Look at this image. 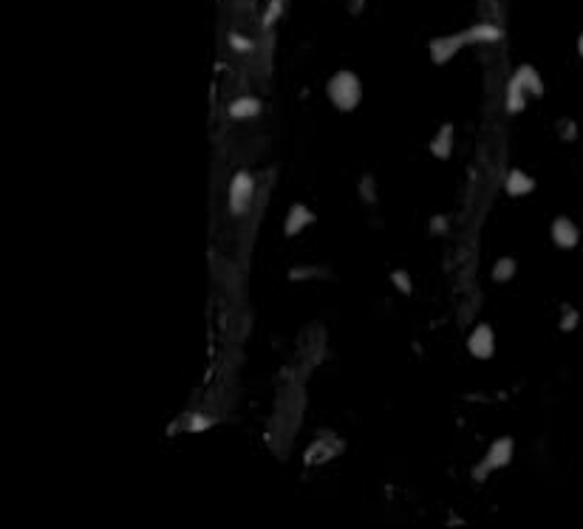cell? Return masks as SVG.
<instances>
[{
    "label": "cell",
    "mask_w": 583,
    "mask_h": 529,
    "mask_svg": "<svg viewBox=\"0 0 583 529\" xmlns=\"http://www.w3.org/2000/svg\"><path fill=\"white\" fill-rule=\"evenodd\" d=\"M326 97L340 113H351L362 102V82L354 71H337L326 82Z\"/></svg>",
    "instance_id": "1"
},
{
    "label": "cell",
    "mask_w": 583,
    "mask_h": 529,
    "mask_svg": "<svg viewBox=\"0 0 583 529\" xmlns=\"http://www.w3.org/2000/svg\"><path fill=\"white\" fill-rule=\"evenodd\" d=\"M253 198H255V179L246 170H238L230 182V190H227L230 212L232 215H246L249 207H253Z\"/></svg>",
    "instance_id": "2"
},
{
    "label": "cell",
    "mask_w": 583,
    "mask_h": 529,
    "mask_svg": "<svg viewBox=\"0 0 583 529\" xmlns=\"http://www.w3.org/2000/svg\"><path fill=\"white\" fill-rule=\"evenodd\" d=\"M510 459H513V439H510V436H502V439H495V442L490 445V450L484 453V459H481V464L473 470V475H476V478H484L490 470H502V467H507Z\"/></svg>",
    "instance_id": "3"
},
{
    "label": "cell",
    "mask_w": 583,
    "mask_h": 529,
    "mask_svg": "<svg viewBox=\"0 0 583 529\" xmlns=\"http://www.w3.org/2000/svg\"><path fill=\"white\" fill-rule=\"evenodd\" d=\"M468 42H470L468 31H462V34H447V37H436V40H431V46H428L431 60H433L436 65H445L447 60H453L456 54H459V52L468 46Z\"/></svg>",
    "instance_id": "4"
},
{
    "label": "cell",
    "mask_w": 583,
    "mask_h": 529,
    "mask_svg": "<svg viewBox=\"0 0 583 529\" xmlns=\"http://www.w3.org/2000/svg\"><path fill=\"white\" fill-rule=\"evenodd\" d=\"M468 351L476 360H490L495 354V331L490 323H479L470 334H468Z\"/></svg>",
    "instance_id": "5"
},
{
    "label": "cell",
    "mask_w": 583,
    "mask_h": 529,
    "mask_svg": "<svg viewBox=\"0 0 583 529\" xmlns=\"http://www.w3.org/2000/svg\"><path fill=\"white\" fill-rule=\"evenodd\" d=\"M312 224H314V212L306 204H292L289 212H286V218H283V232L289 238H295V235H301Z\"/></svg>",
    "instance_id": "6"
},
{
    "label": "cell",
    "mask_w": 583,
    "mask_h": 529,
    "mask_svg": "<svg viewBox=\"0 0 583 529\" xmlns=\"http://www.w3.org/2000/svg\"><path fill=\"white\" fill-rule=\"evenodd\" d=\"M552 241L561 246V249H575L577 241H580V230L569 221L566 215H558L552 221Z\"/></svg>",
    "instance_id": "7"
},
{
    "label": "cell",
    "mask_w": 583,
    "mask_h": 529,
    "mask_svg": "<svg viewBox=\"0 0 583 529\" xmlns=\"http://www.w3.org/2000/svg\"><path fill=\"white\" fill-rule=\"evenodd\" d=\"M340 450H343V442L335 445V439H331V436H323V439H317V442L306 450V461L309 464H320V461L335 459V453H340Z\"/></svg>",
    "instance_id": "8"
},
{
    "label": "cell",
    "mask_w": 583,
    "mask_h": 529,
    "mask_svg": "<svg viewBox=\"0 0 583 529\" xmlns=\"http://www.w3.org/2000/svg\"><path fill=\"white\" fill-rule=\"evenodd\" d=\"M431 153L439 159V161H447L450 159V153H453V125L447 122V125H442L439 130H436V136L431 139Z\"/></svg>",
    "instance_id": "9"
},
{
    "label": "cell",
    "mask_w": 583,
    "mask_h": 529,
    "mask_svg": "<svg viewBox=\"0 0 583 529\" xmlns=\"http://www.w3.org/2000/svg\"><path fill=\"white\" fill-rule=\"evenodd\" d=\"M513 79L524 88L529 97H541V94H544V82H541V77H538V71L532 65H518L516 74H513Z\"/></svg>",
    "instance_id": "10"
},
{
    "label": "cell",
    "mask_w": 583,
    "mask_h": 529,
    "mask_svg": "<svg viewBox=\"0 0 583 529\" xmlns=\"http://www.w3.org/2000/svg\"><path fill=\"white\" fill-rule=\"evenodd\" d=\"M504 187H507L510 196H529V193L535 190V179H532V175H527L524 170L516 167V170H510Z\"/></svg>",
    "instance_id": "11"
},
{
    "label": "cell",
    "mask_w": 583,
    "mask_h": 529,
    "mask_svg": "<svg viewBox=\"0 0 583 529\" xmlns=\"http://www.w3.org/2000/svg\"><path fill=\"white\" fill-rule=\"evenodd\" d=\"M261 113V102L255 97H238L232 105H230V116L232 119H255Z\"/></svg>",
    "instance_id": "12"
},
{
    "label": "cell",
    "mask_w": 583,
    "mask_h": 529,
    "mask_svg": "<svg viewBox=\"0 0 583 529\" xmlns=\"http://www.w3.org/2000/svg\"><path fill=\"white\" fill-rule=\"evenodd\" d=\"M516 269H518V263H516V258H510V255H504V258H498L495 263H493V281H498V283H507V281H513L516 278Z\"/></svg>",
    "instance_id": "13"
},
{
    "label": "cell",
    "mask_w": 583,
    "mask_h": 529,
    "mask_svg": "<svg viewBox=\"0 0 583 529\" xmlns=\"http://www.w3.org/2000/svg\"><path fill=\"white\" fill-rule=\"evenodd\" d=\"M527 91L524 88L516 82V79H510V85H507V111L510 113H518V111H524V102H527Z\"/></svg>",
    "instance_id": "14"
},
{
    "label": "cell",
    "mask_w": 583,
    "mask_h": 529,
    "mask_svg": "<svg viewBox=\"0 0 583 529\" xmlns=\"http://www.w3.org/2000/svg\"><path fill=\"white\" fill-rule=\"evenodd\" d=\"M280 15H283V0H269V6L264 12V29H272Z\"/></svg>",
    "instance_id": "15"
},
{
    "label": "cell",
    "mask_w": 583,
    "mask_h": 529,
    "mask_svg": "<svg viewBox=\"0 0 583 529\" xmlns=\"http://www.w3.org/2000/svg\"><path fill=\"white\" fill-rule=\"evenodd\" d=\"M391 281H394V286H397L402 294H410V292H413V283H410L408 272H402V269H394V272H391Z\"/></svg>",
    "instance_id": "16"
},
{
    "label": "cell",
    "mask_w": 583,
    "mask_h": 529,
    "mask_svg": "<svg viewBox=\"0 0 583 529\" xmlns=\"http://www.w3.org/2000/svg\"><path fill=\"white\" fill-rule=\"evenodd\" d=\"M230 42H232L235 49H241V52H246V49H249V40H241L238 34H232V37H230Z\"/></svg>",
    "instance_id": "17"
},
{
    "label": "cell",
    "mask_w": 583,
    "mask_h": 529,
    "mask_svg": "<svg viewBox=\"0 0 583 529\" xmlns=\"http://www.w3.org/2000/svg\"><path fill=\"white\" fill-rule=\"evenodd\" d=\"M577 52H580V57H583V34L577 37Z\"/></svg>",
    "instance_id": "18"
}]
</instances>
